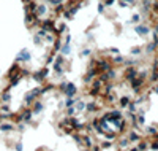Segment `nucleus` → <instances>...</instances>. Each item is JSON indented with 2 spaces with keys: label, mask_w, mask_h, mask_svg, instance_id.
I'll return each instance as SVG.
<instances>
[{
  "label": "nucleus",
  "mask_w": 158,
  "mask_h": 151,
  "mask_svg": "<svg viewBox=\"0 0 158 151\" xmlns=\"http://www.w3.org/2000/svg\"><path fill=\"white\" fill-rule=\"evenodd\" d=\"M16 61L18 62H28L30 61V53H28V49H22V51L18 54Z\"/></svg>",
  "instance_id": "nucleus-1"
},
{
  "label": "nucleus",
  "mask_w": 158,
  "mask_h": 151,
  "mask_svg": "<svg viewBox=\"0 0 158 151\" xmlns=\"http://www.w3.org/2000/svg\"><path fill=\"white\" fill-rule=\"evenodd\" d=\"M14 122H6V121H2L0 122V132H11L14 131Z\"/></svg>",
  "instance_id": "nucleus-2"
},
{
  "label": "nucleus",
  "mask_w": 158,
  "mask_h": 151,
  "mask_svg": "<svg viewBox=\"0 0 158 151\" xmlns=\"http://www.w3.org/2000/svg\"><path fill=\"white\" fill-rule=\"evenodd\" d=\"M117 145H119V148H120V150H125V148H128L130 146V140H128V138H120V140L119 141H117Z\"/></svg>",
  "instance_id": "nucleus-3"
},
{
  "label": "nucleus",
  "mask_w": 158,
  "mask_h": 151,
  "mask_svg": "<svg viewBox=\"0 0 158 151\" xmlns=\"http://www.w3.org/2000/svg\"><path fill=\"white\" fill-rule=\"evenodd\" d=\"M145 132H147L149 135H157V132H158V129L155 127V126H149L147 129H145Z\"/></svg>",
  "instance_id": "nucleus-4"
},
{
  "label": "nucleus",
  "mask_w": 158,
  "mask_h": 151,
  "mask_svg": "<svg viewBox=\"0 0 158 151\" xmlns=\"http://www.w3.org/2000/svg\"><path fill=\"white\" fill-rule=\"evenodd\" d=\"M22 150V143L19 141V143H16V151H21Z\"/></svg>",
  "instance_id": "nucleus-5"
},
{
  "label": "nucleus",
  "mask_w": 158,
  "mask_h": 151,
  "mask_svg": "<svg viewBox=\"0 0 158 151\" xmlns=\"http://www.w3.org/2000/svg\"><path fill=\"white\" fill-rule=\"evenodd\" d=\"M153 92H155V94H158V86H155V87H153Z\"/></svg>",
  "instance_id": "nucleus-6"
},
{
  "label": "nucleus",
  "mask_w": 158,
  "mask_h": 151,
  "mask_svg": "<svg viewBox=\"0 0 158 151\" xmlns=\"http://www.w3.org/2000/svg\"><path fill=\"white\" fill-rule=\"evenodd\" d=\"M120 151H125V150H120Z\"/></svg>",
  "instance_id": "nucleus-7"
}]
</instances>
